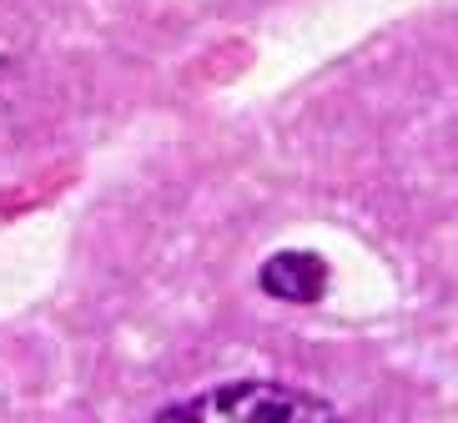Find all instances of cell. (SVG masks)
Instances as JSON below:
<instances>
[{
  "label": "cell",
  "mask_w": 458,
  "mask_h": 423,
  "mask_svg": "<svg viewBox=\"0 0 458 423\" xmlns=\"http://www.w3.org/2000/svg\"><path fill=\"white\" fill-rule=\"evenodd\" d=\"M323 283H327V267L312 252H277L262 267V287L272 298H287V302H312L323 292Z\"/></svg>",
  "instance_id": "obj_2"
},
{
  "label": "cell",
  "mask_w": 458,
  "mask_h": 423,
  "mask_svg": "<svg viewBox=\"0 0 458 423\" xmlns=\"http://www.w3.org/2000/svg\"><path fill=\"white\" fill-rule=\"evenodd\" d=\"M157 423H348L333 403L287 383H222L166 409Z\"/></svg>",
  "instance_id": "obj_1"
}]
</instances>
